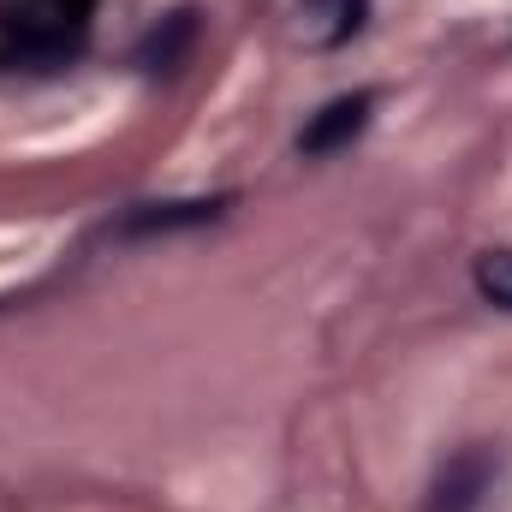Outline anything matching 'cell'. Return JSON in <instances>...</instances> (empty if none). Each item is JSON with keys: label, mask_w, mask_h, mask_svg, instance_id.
I'll return each instance as SVG.
<instances>
[{"label": "cell", "mask_w": 512, "mask_h": 512, "mask_svg": "<svg viewBox=\"0 0 512 512\" xmlns=\"http://www.w3.org/2000/svg\"><path fill=\"white\" fill-rule=\"evenodd\" d=\"M471 280H477V292H483L489 304L512 310V251H483L477 268H471Z\"/></svg>", "instance_id": "obj_6"}, {"label": "cell", "mask_w": 512, "mask_h": 512, "mask_svg": "<svg viewBox=\"0 0 512 512\" xmlns=\"http://www.w3.org/2000/svg\"><path fill=\"white\" fill-rule=\"evenodd\" d=\"M489 483H495V453L489 447H459L429 483V512H477Z\"/></svg>", "instance_id": "obj_1"}, {"label": "cell", "mask_w": 512, "mask_h": 512, "mask_svg": "<svg viewBox=\"0 0 512 512\" xmlns=\"http://www.w3.org/2000/svg\"><path fill=\"white\" fill-rule=\"evenodd\" d=\"M191 48H197V6H179L161 24H149V36L131 48V66L143 78H167V72H179L191 60Z\"/></svg>", "instance_id": "obj_3"}, {"label": "cell", "mask_w": 512, "mask_h": 512, "mask_svg": "<svg viewBox=\"0 0 512 512\" xmlns=\"http://www.w3.org/2000/svg\"><path fill=\"white\" fill-rule=\"evenodd\" d=\"M370 0H298V36L310 48H340L364 30Z\"/></svg>", "instance_id": "obj_4"}, {"label": "cell", "mask_w": 512, "mask_h": 512, "mask_svg": "<svg viewBox=\"0 0 512 512\" xmlns=\"http://www.w3.org/2000/svg\"><path fill=\"white\" fill-rule=\"evenodd\" d=\"M215 215L221 203H137L120 221V233H173V227H203Z\"/></svg>", "instance_id": "obj_5"}, {"label": "cell", "mask_w": 512, "mask_h": 512, "mask_svg": "<svg viewBox=\"0 0 512 512\" xmlns=\"http://www.w3.org/2000/svg\"><path fill=\"white\" fill-rule=\"evenodd\" d=\"M370 108H376V90H352V96H334L328 108H316L304 131H298V155H334V149H346L358 131L370 126Z\"/></svg>", "instance_id": "obj_2"}]
</instances>
